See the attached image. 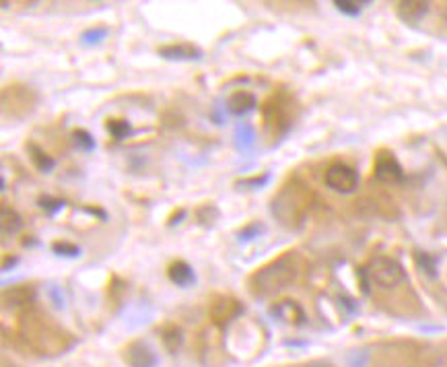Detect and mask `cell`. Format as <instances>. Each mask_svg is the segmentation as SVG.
Instances as JSON below:
<instances>
[{
  "label": "cell",
  "instance_id": "obj_30",
  "mask_svg": "<svg viewBox=\"0 0 447 367\" xmlns=\"http://www.w3.org/2000/svg\"><path fill=\"white\" fill-rule=\"evenodd\" d=\"M17 262H19V258H6V260H4V264H2V271H8V268H10V266H15Z\"/></svg>",
  "mask_w": 447,
  "mask_h": 367
},
{
  "label": "cell",
  "instance_id": "obj_4",
  "mask_svg": "<svg viewBox=\"0 0 447 367\" xmlns=\"http://www.w3.org/2000/svg\"><path fill=\"white\" fill-rule=\"evenodd\" d=\"M264 122L266 128L272 130L274 135H285L293 124L291 101L285 95H272L264 103Z\"/></svg>",
  "mask_w": 447,
  "mask_h": 367
},
{
  "label": "cell",
  "instance_id": "obj_28",
  "mask_svg": "<svg viewBox=\"0 0 447 367\" xmlns=\"http://www.w3.org/2000/svg\"><path fill=\"white\" fill-rule=\"evenodd\" d=\"M268 180H270V176H268V173H264L262 178H260V176H255V178L244 180V182H239V184H242V186H246V188H260V186L268 184Z\"/></svg>",
  "mask_w": 447,
  "mask_h": 367
},
{
  "label": "cell",
  "instance_id": "obj_3",
  "mask_svg": "<svg viewBox=\"0 0 447 367\" xmlns=\"http://www.w3.org/2000/svg\"><path fill=\"white\" fill-rule=\"evenodd\" d=\"M365 271L369 275V281L380 285L382 289H394L406 279L402 264L389 256H373L365 266Z\"/></svg>",
  "mask_w": 447,
  "mask_h": 367
},
{
  "label": "cell",
  "instance_id": "obj_31",
  "mask_svg": "<svg viewBox=\"0 0 447 367\" xmlns=\"http://www.w3.org/2000/svg\"><path fill=\"white\" fill-rule=\"evenodd\" d=\"M310 367H330V366H323V364H316V366H310Z\"/></svg>",
  "mask_w": 447,
  "mask_h": 367
},
{
  "label": "cell",
  "instance_id": "obj_22",
  "mask_svg": "<svg viewBox=\"0 0 447 367\" xmlns=\"http://www.w3.org/2000/svg\"><path fill=\"white\" fill-rule=\"evenodd\" d=\"M163 343L169 351H178V347L182 345V330L178 326H167L163 330Z\"/></svg>",
  "mask_w": 447,
  "mask_h": 367
},
{
  "label": "cell",
  "instance_id": "obj_5",
  "mask_svg": "<svg viewBox=\"0 0 447 367\" xmlns=\"http://www.w3.org/2000/svg\"><path fill=\"white\" fill-rule=\"evenodd\" d=\"M323 182H326V186L330 190H334L338 194H351L359 186V173L351 165H346L342 161H336L326 169Z\"/></svg>",
  "mask_w": 447,
  "mask_h": 367
},
{
  "label": "cell",
  "instance_id": "obj_18",
  "mask_svg": "<svg viewBox=\"0 0 447 367\" xmlns=\"http://www.w3.org/2000/svg\"><path fill=\"white\" fill-rule=\"evenodd\" d=\"M414 262H416V266L427 275V277H431V279H435L439 273V262H437V258L433 256V254H427V252H416L414 254Z\"/></svg>",
  "mask_w": 447,
  "mask_h": 367
},
{
  "label": "cell",
  "instance_id": "obj_23",
  "mask_svg": "<svg viewBox=\"0 0 447 367\" xmlns=\"http://www.w3.org/2000/svg\"><path fill=\"white\" fill-rule=\"evenodd\" d=\"M108 130H110V135L114 137V139H118V141H124L128 135L132 133V128H130V124H128L126 120H108Z\"/></svg>",
  "mask_w": 447,
  "mask_h": 367
},
{
  "label": "cell",
  "instance_id": "obj_25",
  "mask_svg": "<svg viewBox=\"0 0 447 367\" xmlns=\"http://www.w3.org/2000/svg\"><path fill=\"white\" fill-rule=\"evenodd\" d=\"M40 207H42L48 215H56L58 211H62L64 200L54 198V196H42V198H40Z\"/></svg>",
  "mask_w": 447,
  "mask_h": 367
},
{
  "label": "cell",
  "instance_id": "obj_11",
  "mask_svg": "<svg viewBox=\"0 0 447 367\" xmlns=\"http://www.w3.org/2000/svg\"><path fill=\"white\" fill-rule=\"evenodd\" d=\"M255 105H258V99H255L254 93H250V91H235V93H231L229 97H227V112L231 114V116H237V118H242V116H248L250 112H254Z\"/></svg>",
  "mask_w": 447,
  "mask_h": 367
},
{
  "label": "cell",
  "instance_id": "obj_10",
  "mask_svg": "<svg viewBox=\"0 0 447 367\" xmlns=\"http://www.w3.org/2000/svg\"><path fill=\"white\" fill-rule=\"evenodd\" d=\"M126 364L130 367H157L159 359L146 343L136 341L126 349Z\"/></svg>",
  "mask_w": 447,
  "mask_h": 367
},
{
  "label": "cell",
  "instance_id": "obj_15",
  "mask_svg": "<svg viewBox=\"0 0 447 367\" xmlns=\"http://www.w3.org/2000/svg\"><path fill=\"white\" fill-rule=\"evenodd\" d=\"M233 139H235V147L239 148V151H250V148L255 145V130L254 126L250 124V122H242V124H237L235 126V135H233Z\"/></svg>",
  "mask_w": 447,
  "mask_h": 367
},
{
  "label": "cell",
  "instance_id": "obj_9",
  "mask_svg": "<svg viewBox=\"0 0 447 367\" xmlns=\"http://www.w3.org/2000/svg\"><path fill=\"white\" fill-rule=\"evenodd\" d=\"M208 311H210V318L214 322H229V320H233L235 316L242 314V303L237 299H233V297L221 295L210 303Z\"/></svg>",
  "mask_w": 447,
  "mask_h": 367
},
{
  "label": "cell",
  "instance_id": "obj_20",
  "mask_svg": "<svg viewBox=\"0 0 447 367\" xmlns=\"http://www.w3.org/2000/svg\"><path fill=\"white\" fill-rule=\"evenodd\" d=\"M72 143H74V147L78 148V151H85V153L95 151V139L87 130H83V128H78V130L72 133Z\"/></svg>",
  "mask_w": 447,
  "mask_h": 367
},
{
  "label": "cell",
  "instance_id": "obj_17",
  "mask_svg": "<svg viewBox=\"0 0 447 367\" xmlns=\"http://www.w3.org/2000/svg\"><path fill=\"white\" fill-rule=\"evenodd\" d=\"M0 225H2V233L4 235H12V233H17L23 227V221H21L17 211H12L10 207L2 205V209H0Z\"/></svg>",
  "mask_w": 447,
  "mask_h": 367
},
{
  "label": "cell",
  "instance_id": "obj_24",
  "mask_svg": "<svg viewBox=\"0 0 447 367\" xmlns=\"http://www.w3.org/2000/svg\"><path fill=\"white\" fill-rule=\"evenodd\" d=\"M52 250H54V254L64 256V258H78L81 256V248L74 244H68V241H56L52 246Z\"/></svg>",
  "mask_w": 447,
  "mask_h": 367
},
{
  "label": "cell",
  "instance_id": "obj_14",
  "mask_svg": "<svg viewBox=\"0 0 447 367\" xmlns=\"http://www.w3.org/2000/svg\"><path fill=\"white\" fill-rule=\"evenodd\" d=\"M33 299H35V287L33 285H17L12 289H4V293H2V301L8 307L25 305Z\"/></svg>",
  "mask_w": 447,
  "mask_h": 367
},
{
  "label": "cell",
  "instance_id": "obj_29",
  "mask_svg": "<svg viewBox=\"0 0 447 367\" xmlns=\"http://www.w3.org/2000/svg\"><path fill=\"white\" fill-rule=\"evenodd\" d=\"M48 293H50V299H52V303H54V305H56L58 309H62V307H64L62 291H60L58 287H54V285H52V287L48 289Z\"/></svg>",
  "mask_w": 447,
  "mask_h": 367
},
{
  "label": "cell",
  "instance_id": "obj_27",
  "mask_svg": "<svg viewBox=\"0 0 447 367\" xmlns=\"http://www.w3.org/2000/svg\"><path fill=\"white\" fill-rule=\"evenodd\" d=\"M260 231H262V225H258V223L248 225L244 231H239V239H242V241H250V239H254V237L260 235Z\"/></svg>",
  "mask_w": 447,
  "mask_h": 367
},
{
  "label": "cell",
  "instance_id": "obj_21",
  "mask_svg": "<svg viewBox=\"0 0 447 367\" xmlns=\"http://www.w3.org/2000/svg\"><path fill=\"white\" fill-rule=\"evenodd\" d=\"M369 2H357V0H334V6L344 12V15H351V17H357L361 15V10L367 6Z\"/></svg>",
  "mask_w": 447,
  "mask_h": 367
},
{
  "label": "cell",
  "instance_id": "obj_2",
  "mask_svg": "<svg viewBox=\"0 0 447 367\" xmlns=\"http://www.w3.org/2000/svg\"><path fill=\"white\" fill-rule=\"evenodd\" d=\"M312 207V194L301 182H291L282 186V190L272 200V215L280 225L295 229L299 227Z\"/></svg>",
  "mask_w": 447,
  "mask_h": 367
},
{
  "label": "cell",
  "instance_id": "obj_16",
  "mask_svg": "<svg viewBox=\"0 0 447 367\" xmlns=\"http://www.w3.org/2000/svg\"><path fill=\"white\" fill-rule=\"evenodd\" d=\"M27 153H29V157H31V163H33L40 171L48 173V171H52V169H54L56 161H54V159L44 151V148L37 147L35 143H29V145H27Z\"/></svg>",
  "mask_w": 447,
  "mask_h": 367
},
{
  "label": "cell",
  "instance_id": "obj_6",
  "mask_svg": "<svg viewBox=\"0 0 447 367\" xmlns=\"http://www.w3.org/2000/svg\"><path fill=\"white\" fill-rule=\"evenodd\" d=\"M376 180L387 184V186H396V184H402L404 180V171L400 167V163L396 161V157L387 151L378 153V159H376Z\"/></svg>",
  "mask_w": 447,
  "mask_h": 367
},
{
  "label": "cell",
  "instance_id": "obj_12",
  "mask_svg": "<svg viewBox=\"0 0 447 367\" xmlns=\"http://www.w3.org/2000/svg\"><path fill=\"white\" fill-rule=\"evenodd\" d=\"M431 8L427 0H402L396 4V12L404 23H419Z\"/></svg>",
  "mask_w": 447,
  "mask_h": 367
},
{
  "label": "cell",
  "instance_id": "obj_1",
  "mask_svg": "<svg viewBox=\"0 0 447 367\" xmlns=\"http://www.w3.org/2000/svg\"><path fill=\"white\" fill-rule=\"evenodd\" d=\"M301 273V260L297 252H287L266 266L258 268L248 281V287L255 297H270L291 287Z\"/></svg>",
  "mask_w": 447,
  "mask_h": 367
},
{
  "label": "cell",
  "instance_id": "obj_26",
  "mask_svg": "<svg viewBox=\"0 0 447 367\" xmlns=\"http://www.w3.org/2000/svg\"><path fill=\"white\" fill-rule=\"evenodd\" d=\"M367 361H369V353L359 349V351H351L348 357H346V364L348 367H367Z\"/></svg>",
  "mask_w": 447,
  "mask_h": 367
},
{
  "label": "cell",
  "instance_id": "obj_32",
  "mask_svg": "<svg viewBox=\"0 0 447 367\" xmlns=\"http://www.w3.org/2000/svg\"><path fill=\"white\" fill-rule=\"evenodd\" d=\"M8 367H12V366H8Z\"/></svg>",
  "mask_w": 447,
  "mask_h": 367
},
{
  "label": "cell",
  "instance_id": "obj_8",
  "mask_svg": "<svg viewBox=\"0 0 447 367\" xmlns=\"http://www.w3.org/2000/svg\"><path fill=\"white\" fill-rule=\"evenodd\" d=\"M161 58L174 60V62H192V60H202V50L192 46V44H169L157 50Z\"/></svg>",
  "mask_w": 447,
  "mask_h": 367
},
{
  "label": "cell",
  "instance_id": "obj_13",
  "mask_svg": "<svg viewBox=\"0 0 447 367\" xmlns=\"http://www.w3.org/2000/svg\"><path fill=\"white\" fill-rule=\"evenodd\" d=\"M167 277H169V281H171L174 285L184 287V289H188V287H192V285L196 283V273H194V268H192L188 262H184V260L171 262L169 268H167Z\"/></svg>",
  "mask_w": 447,
  "mask_h": 367
},
{
  "label": "cell",
  "instance_id": "obj_19",
  "mask_svg": "<svg viewBox=\"0 0 447 367\" xmlns=\"http://www.w3.org/2000/svg\"><path fill=\"white\" fill-rule=\"evenodd\" d=\"M108 37V27H91L87 31H83L81 35V44L83 46H97Z\"/></svg>",
  "mask_w": 447,
  "mask_h": 367
},
{
  "label": "cell",
  "instance_id": "obj_7",
  "mask_svg": "<svg viewBox=\"0 0 447 367\" xmlns=\"http://www.w3.org/2000/svg\"><path fill=\"white\" fill-rule=\"evenodd\" d=\"M270 314L282 322V324H289V326H303L305 324V311L303 307L293 301V299H282V301H276L272 307H270Z\"/></svg>",
  "mask_w": 447,
  "mask_h": 367
}]
</instances>
